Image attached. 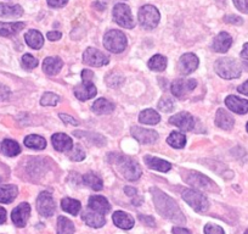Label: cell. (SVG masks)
Here are the masks:
<instances>
[{
	"mask_svg": "<svg viewBox=\"0 0 248 234\" xmlns=\"http://www.w3.org/2000/svg\"><path fill=\"white\" fill-rule=\"evenodd\" d=\"M246 130H247V132H248V122H247V126H246Z\"/></svg>",
	"mask_w": 248,
	"mask_h": 234,
	"instance_id": "cell-59",
	"label": "cell"
},
{
	"mask_svg": "<svg viewBox=\"0 0 248 234\" xmlns=\"http://www.w3.org/2000/svg\"><path fill=\"white\" fill-rule=\"evenodd\" d=\"M241 57L248 60V43H246V44L243 45V49L242 51H241Z\"/></svg>",
	"mask_w": 248,
	"mask_h": 234,
	"instance_id": "cell-57",
	"label": "cell"
},
{
	"mask_svg": "<svg viewBox=\"0 0 248 234\" xmlns=\"http://www.w3.org/2000/svg\"><path fill=\"white\" fill-rule=\"evenodd\" d=\"M132 135L141 144H152L158 139V133L154 130H146V128L134 126L130 130Z\"/></svg>",
	"mask_w": 248,
	"mask_h": 234,
	"instance_id": "cell-15",
	"label": "cell"
},
{
	"mask_svg": "<svg viewBox=\"0 0 248 234\" xmlns=\"http://www.w3.org/2000/svg\"><path fill=\"white\" fill-rule=\"evenodd\" d=\"M112 219H113V223L116 224L118 228L125 229V231L132 229L135 224L134 218H133L129 214H127V212L124 211L114 212L113 216H112Z\"/></svg>",
	"mask_w": 248,
	"mask_h": 234,
	"instance_id": "cell-22",
	"label": "cell"
},
{
	"mask_svg": "<svg viewBox=\"0 0 248 234\" xmlns=\"http://www.w3.org/2000/svg\"><path fill=\"white\" fill-rule=\"evenodd\" d=\"M224 22L230 23V25H242L243 20L240 17V16L226 15L225 17H224Z\"/></svg>",
	"mask_w": 248,
	"mask_h": 234,
	"instance_id": "cell-46",
	"label": "cell"
},
{
	"mask_svg": "<svg viewBox=\"0 0 248 234\" xmlns=\"http://www.w3.org/2000/svg\"><path fill=\"white\" fill-rule=\"evenodd\" d=\"M225 105L235 114L245 115L248 112V100L241 99L235 95H229L225 99Z\"/></svg>",
	"mask_w": 248,
	"mask_h": 234,
	"instance_id": "cell-18",
	"label": "cell"
},
{
	"mask_svg": "<svg viewBox=\"0 0 248 234\" xmlns=\"http://www.w3.org/2000/svg\"><path fill=\"white\" fill-rule=\"evenodd\" d=\"M26 43L30 48L34 50H39L44 45V37L42 33L37 30H30L25 35Z\"/></svg>",
	"mask_w": 248,
	"mask_h": 234,
	"instance_id": "cell-26",
	"label": "cell"
},
{
	"mask_svg": "<svg viewBox=\"0 0 248 234\" xmlns=\"http://www.w3.org/2000/svg\"><path fill=\"white\" fill-rule=\"evenodd\" d=\"M6 221V210L0 206V224L5 223Z\"/></svg>",
	"mask_w": 248,
	"mask_h": 234,
	"instance_id": "cell-56",
	"label": "cell"
},
{
	"mask_svg": "<svg viewBox=\"0 0 248 234\" xmlns=\"http://www.w3.org/2000/svg\"><path fill=\"white\" fill-rule=\"evenodd\" d=\"M60 101L59 95L54 94V93H45L40 99V104L43 106H56Z\"/></svg>",
	"mask_w": 248,
	"mask_h": 234,
	"instance_id": "cell-39",
	"label": "cell"
},
{
	"mask_svg": "<svg viewBox=\"0 0 248 234\" xmlns=\"http://www.w3.org/2000/svg\"><path fill=\"white\" fill-rule=\"evenodd\" d=\"M138 18H139V23L142 28L154 30L159 23L161 15H159V11L154 5H144L142 8H140Z\"/></svg>",
	"mask_w": 248,
	"mask_h": 234,
	"instance_id": "cell-5",
	"label": "cell"
},
{
	"mask_svg": "<svg viewBox=\"0 0 248 234\" xmlns=\"http://www.w3.org/2000/svg\"><path fill=\"white\" fill-rule=\"evenodd\" d=\"M51 143L55 149L60 152H67L73 148L72 138L65 133H56L51 137Z\"/></svg>",
	"mask_w": 248,
	"mask_h": 234,
	"instance_id": "cell-17",
	"label": "cell"
},
{
	"mask_svg": "<svg viewBox=\"0 0 248 234\" xmlns=\"http://www.w3.org/2000/svg\"><path fill=\"white\" fill-rule=\"evenodd\" d=\"M94 78V72L90 70H84L82 72V80L83 81H93Z\"/></svg>",
	"mask_w": 248,
	"mask_h": 234,
	"instance_id": "cell-54",
	"label": "cell"
},
{
	"mask_svg": "<svg viewBox=\"0 0 248 234\" xmlns=\"http://www.w3.org/2000/svg\"><path fill=\"white\" fill-rule=\"evenodd\" d=\"M97 89L93 81H83L80 84H78L75 88V95L79 100L84 101V100H89L96 95Z\"/></svg>",
	"mask_w": 248,
	"mask_h": 234,
	"instance_id": "cell-16",
	"label": "cell"
},
{
	"mask_svg": "<svg viewBox=\"0 0 248 234\" xmlns=\"http://www.w3.org/2000/svg\"><path fill=\"white\" fill-rule=\"evenodd\" d=\"M109 160L116 166L117 171L125 180L133 182V181L139 180L140 176H141V167H140L139 162L137 160L132 159V157L123 156V155H109Z\"/></svg>",
	"mask_w": 248,
	"mask_h": 234,
	"instance_id": "cell-2",
	"label": "cell"
},
{
	"mask_svg": "<svg viewBox=\"0 0 248 234\" xmlns=\"http://www.w3.org/2000/svg\"><path fill=\"white\" fill-rule=\"evenodd\" d=\"M61 207L63 211L67 212V214L70 215H73V216H77L80 212V210H82L80 201L72 199V198H63V199L61 200Z\"/></svg>",
	"mask_w": 248,
	"mask_h": 234,
	"instance_id": "cell-31",
	"label": "cell"
},
{
	"mask_svg": "<svg viewBox=\"0 0 248 234\" xmlns=\"http://www.w3.org/2000/svg\"><path fill=\"white\" fill-rule=\"evenodd\" d=\"M139 219L141 223L146 224L149 227H155V223H156L154 217L149 216V215H139Z\"/></svg>",
	"mask_w": 248,
	"mask_h": 234,
	"instance_id": "cell-49",
	"label": "cell"
},
{
	"mask_svg": "<svg viewBox=\"0 0 248 234\" xmlns=\"http://www.w3.org/2000/svg\"><path fill=\"white\" fill-rule=\"evenodd\" d=\"M114 110V104L109 100L105 99V98H100V99L95 100L94 105H93V111L97 115H107L111 114Z\"/></svg>",
	"mask_w": 248,
	"mask_h": 234,
	"instance_id": "cell-30",
	"label": "cell"
},
{
	"mask_svg": "<svg viewBox=\"0 0 248 234\" xmlns=\"http://www.w3.org/2000/svg\"><path fill=\"white\" fill-rule=\"evenodd\" d=\"M67 3L68 0H47V4L51 8H63Z\"/></svg>",
	"mask_w": 248,
	"mask_h": 234,
	"instance_id": "cell-51",
	"label": "cell"
},
{
	"mask_svg": "<svg viewBox=\"0 0 248 234\" xmlns=\"http://www.w3.org/2000/svg\"><path fill=\"white\" fill-rule=\"evenodd\" d=\"M83 182L88 187L92 188L93 190H101L104 188V182H102L101 177L94 173V172H88L87 174H84L83 176Z\"/></svg>",
	"mask_w": 248,
	"mask_h": 234,
	"instance_id": "cell-33",
	"label": "cell"
},
{
	"mask_svg": "<svg viewBox=\"0 0 248 234\" xmlns=\"http://www.w3.org/2000/svg\"><path fill=\"white\" fill-rule=\"evenodd\" d=\"M124 192L129 198H132V201L135 206H140V204L142 202V198L139 197L138 194V190L134 187H125L124 188Z\"/></svg>",
	"mask_w": 248,
	"mask_h": 234,
	"instance_id": "cell-43",
	"label": "cell"
},
{
	"mask_svg": "<svg viewBox=\"0 0 248 234\" xmlns=\"http://www.w3.org/2000/svg\"><path fill=\"white\" fill-rule=\"evenodd\" d=\"M174 106H175L174 100L169 97H163L158 102V110H161V111L163 112L173 111Z\"/></svg>",
	"mask_w": 248,
	"mask_h": 234,
	"instance_id": "cell-41",
	"label": "cell"
},
{
	"mask_svg": "<svg viewBox=\"0 0 248 234\" xmlns=\"http://www.w3.org/2000/svg\"><path fill=\"white\" fill-rule=\"evenodd\" d=\"M127 37L124 35V33L122 31L111 30L105 33L104 47L108 51L114 52V54H119V52L124 51V49L127 48Z\"/></svg>",
	"mask_w": 248,
	"mask_h": 234,
	"instance_id": "cell-4",
	"label": "cell"
},
{
	"mask_svg": "<svg viewBox=\"0 0 248 234\" xmlns=\"http://www.w3.org/2000/svg\"><path fill=\"white\" fill-rule=\"evenodd\" d=\"M231 44H232V38L228 32H220L213 40V48L214 51L217 52H226L230 49Z\"/></svg>",
	"mask_w": 248,
	"mask_h": 234,
	"instance_id": "cell-20",
	"label": "cell"
},
{
	"mask_svg": "<svg viewBox=\"0 0 248 234\" xmlns=\"http://www.w3.org/2000/svg\"><path fill=\"white\" fill-rule=\"evenodd\" d=\"M94 6H100V4H99V3H95V4H94ZM104 8H106V5L101 6V8H100V10H104Z\"/></svg>",
	"mask_w": 248,
	"mask_h": 234,
	"instance_id": "cell-58",
	"label": "cell"
},
{
	"mask_svg": "<svg viewBox=\"0 0 248 234\" xmlns=\"http://www.w3.org/2000/svg\"><path fill=\"white\" fill-rule=\"evenodd\" d=\"M37 210L43 217H51L56 212V202L49 192H42L37 198Z\"/></svg>",
	"mask_w": 248,
	"mask_h": 234,
	"instance_id": "cell-10",
	"label": "cell"
},
{
	"mask_svg": "<svg viewBox=\"0 0 248 234\" xmlns=\"http://www.w3.org/2000/svg\"><path fill=\"white\" fill-rule=\"evenodd\" d=\"M197 87V81L192 78H179L171 83V94L178 99H183Z\"/></svg>",
	"mask_w": 248,
	"mask_h": 234,
	"instance_id": "cell-9",
	"label": "cell"
},
{
	"mask_svg": "<svg viewBox=\"0 0 248 234\" xmlns=\"http://www.w3.org/2000/svg\"><path fill=\"white\" fill-rule=\"evenodd\" d=\"M237 90L241 93V94L247 95V97H248V81H246L243 84H241L240 87L237 88Z\"/></svg>",
	"mask_w": 248,
	"mask_h": 234,
	"instance_id": "cell-55",
	"label": "cell"
},
{
	"mask_svg": "<svg viewBox=\"0 0 248 234\" xmlns=\"http://www.w3.org/2000/svg\"><path fill=\"white\" fill-rule=\"evenodd\" d=\"M25 27V22L0 23V35H1V37H13V35L20 33Z\"/></svg>",
	"mask_w": 248,
	"mask_h": 234,
	"instance_id": "cell-27",
	"label": "cell"
},
{
	"mask_svg": "<svg viewBox=\"0 0 248 234\" xmlns=\"http://www.w3.org/2000/svg\"><path fill=\"white\" fill-rule=\"evenodd\" d=\"M149 68L152 71H156V72H162L167 68V65H168V61H167V57L163 56V55H154V56L150 59L149 61Z\"/></svg>",
	"mask_w": 248,
	"mask_h": 234,
	"instance_id": "cell-34",
	"label": "cell"
},
{
	"mask_svg": "<svg viewBox=\"0 0 248 234\" xmlns=\"http://www.w3.org/2000/svg\"><path fill=\"white\" fill-rule=\"evenodd\" d=\"M184 181H185L189 185H192V187L197 188V189L218 190L217 184L211 180V178L196 171L187 172L185 177H184Z\"/></svg>",
	"mask_w": 248,
	"mask_h": 234,
	"instance_id": "cell-7",
	"label": "cell"
},
{
	"mask_svg": "<svg viewBox=\"0 0 248 234\" xmlns=\"http://www.w3.org/2000/svg\"><path fill=\"white\" fill-rule=\"evenodd\" d=\"M62 66H63V61L60 57H46L43 63V70L46 75L55 76L61 71Z\"/></svg>",
	"mask_w": 248,
	"mask_h": 234,
	"instance_id": "cell-25",
	"label": "cell"
},
{
	"mask_svg": "<svg viewBox=\"0 0 248 234\" xmlns=\"http://www.w3.org/2000/svg\"><path fill=\"white\" fill-rule=\"evenodd\" d=\"M0 149H1V147H0Z\"/></svg>",
	"mask_w": 248,
	"mask_h": 234,
	"instance_id": "cell-61",
	"label": "cell"
},
{
	"mask_svg": "<svg viewBox=\"0 0 248 234\" xmlns=\"http://www.w3.org/2000/svg\"><path fill=\"white\" fill-rule=\"evenodd\" d=\"M11 92L6 85L0 83V100H8L10 98Z\"/></svg>",
	"mask_w": 248,
	"mask_h": 234,
	"instance_id": "cell-50",
	"label": "cell"
},
{
	"mask_svg": "<svg viewBox=\"0 0 248 234\" xmlns=\"http://www.w3.org/2000/svg\"><path fill=\"white\" fill-rule=\"evenodd\" d=\"M82 219L85 222V224H88L92 228H101L106 224V218H105L104 215L97 214L93 210L83 212Z\"/></svg>",
	"mask_w": 248,
	"mask_h": 234,
	"instance_id": "cell-21",
	"label": "cell"
},
{
	"mask_svg": "<svg viewBox=\"0 0 248 234\" xmlns=\"http://www.w3.org/2000/svg\"><path fill=\"white\" fill-rule=\"evenodd\" d=\"M72 161H82V160L85 159V151L83 149L82 145L77 144V145H73V148L71 149L70 155H68Z\"/></svg>",
	"mask_w": 248,
	"mask_h": 234,
	"instance_id": "cell-40",
	"label": "cell"
},
{
	"mask_svg": "<svg viewBox=\"0 0 248 234\" xmlns=\"http://www.w3.org/2000/svg\"><path fill=\"white\" fill-rule=\"evenodd\" d=\"M88 205H89L90 210L101 215H107L111 210V205H109L108 200L105 197H101V195H94V197L90 198Z\"/></svg>",
	"mask_w": 248,
	"mask_h": 234,
	"instance_id": "cell-19",
	"label": "cell"
},
{
	"mask_svg": "<svg viewBox=\"0 0 248 234\" xmlns=\"http://www.w3.org/2000/svg\"><path fill=\"white\" fill-rule=\"evenodd\" d=\"M245 234H248V229H247V231H246V232H245Z\"/></svg>",
	"mask_w": 248,
	"mask_h": 234,
	"instance_id": "cell-60",
	"label": "cell"
},
{
	"mask_svg": "<svg viewBox=\"0 0 248 234\" xmlns=\"http://www.w3.org/2000/svg\"><path fill=\"white\" fill-rule=\"evenodd\" d=\"M31 215V206L28 202H21L20 205L15 207L11 212V219H13L14 224L20 228L25 227L27 224L28 218Z\"/></svg>",
	"mask_w": 248,
	"mask_h": 234,
	"instance_id": "cell-14",
	"label": "cell"
},
{
	"mask_svg": "<svg viewBox=\"0 0 248 234\" xmlns=\"http://www.w3.org/2000/svg\"><path fill=\"white\" fill-rule=\"evenodd\" d=\"M23 15V9L20 5L0 3V17L16 18Z\"/></svg>",
	"mask_w": 248,
	"mask_h": 234,
	"instance_id": "cell-29",
	"label": "cell"
},
{
	"mask_svg": "<svg viewBox=\"0 0 248 234\" xmlns=\"http://www.w3.org/2000/svg\"><path fill=\"white\" fill-rule=\"evenodd\" d=\"M75 224L67 217L60 216L57 218V234H75Z\"/></svg>",
	"mask_w": 248,
	"mask_h": 234,
	"instance_id": "cell-37",
	"label": "cell"
},
{
	"mask_svg": "<svg viewBox=\"0 0 248 234\" xmlns=\"http://www.w3.org/2000/svg\"><path fill=\"white\" fill-rule=\"evenodd\" d=\"M169 122L173 126H175V127H178L179 130L185 131V132H190L195 127V118L192 117L191 114L185 111L174 115L169 120Z\"/></svg>",
	"mask_w": 248,
	"mask_h": 234,
	"instance_id": "cell-12",
	"label": "cell"
},
{
	"mask_svg": "<svg viewBox=\"0 0 248 234\" xmlns=\"http://www.w3.org/2000/svg\"><path fill=\"white\" fill-rule=\"evenodd\" d=\"M1 151L6 155V156H17L21 152V147L18 145L17 142L13 139H4L1 143Z\"/></svg>",
	"mask_w": 248,
	"mask_h": 234,
	"instance_id": "cell-35",
	"label": "cell"
},
{
	"mask_svg": "<svg viewBox=\"0 0 248 234\" xmlns=\"http://www.w3.org/2000/svg\"><path fill=\"white\" fill-rule=\"evenodd\" d=\"M216 125L221 130H231L235 125V120L226 110L219 109L216 115Z\"/></svg>",
	"mask_w": 248,
	"mask_h": 234,
	"instance_id": "cell-24",
	"label": "cell"
},
{
	"mask_svg": "<svg viewBox=\"0 0 248 234\" xmlns=\"http://www.w3.org/2000/svg\"><path fill=\"white\" fill-rule=\"evenodd\" d=\"M171 233L173 234H192L189 229L183 228V227H178V226L171 228Z\"/></svg>",
	"mask_w": 248,
	"mask_h": 234,
	"instance_id": "cell-53",
	"label": "cell"
},
{
	"mask_svg": "<svg viewBox=\"0 0 248 234\" xmlns=\"http://www.w3.org/2000/svg\"><path fill=\"white\" fill-rule=\"evenodd\" d=\"M181 197L196 212H206L208 210V199L202 193H200L199 190L185 189Z\"/></svg>",
	"mask_w": 248,
	"mask_h": 234,
	"instance_id": "cell-6",
	"label": "cell"
},
{
	"mask_svg": "<svg viewBox=\"0 0 248 234\" xmlns=\"http://www.w3.org/2000/svg\"><path fill=\"white\" fill-rule=\"evenodd\" d=\"M214 70L224 80H235L242 73L241 65L231 57H221L218 59L214 65Z\"/></svg>",
	"mask_w": 248,
	"mask_h": 234,
	"instance_id": "cell-3",
	"label": "cell"
},
{
	"mask_svg": "<svg viewBox=\"0 0 248 234\" xmlns=\"http://www.w3.org/2000/svg\"><path fill=\"white\" fill-rule=\"evenodd\" d=\"M18 189L16 185L8 184L0 187V202L1 204H10L17 198Z\"/></svg>",
	"mask_w": 248,
	"mask_h": 234,
	"instance_id": "cell-28",
	"label": "cell"
},
{
	"mask_svg": "<svg viewBox=\"0 0 248 234\" xmlns=\"http://www.w3.org/2000/svg\"><path fill=\"white\" fill-rule=\"evenodd\" d=\"M21 64L27 70H33L38 66V59H35L33 55L31 54H26L22 56V60H21Z\"/></svg>",
	"mask_w": 248,
	"mask_h": 234,
	"instance_id": "cell-42",
	"label": "cell"
},
{
	"mask_svg": "<svg viewBox=\"0 0 248 234\" xmlns=\"http://www.w3.org/2000/svg\"><path fill=\"white\" fill-rule=\"evenodd\" d=\"M167 143L175 149H181L186 144V137L180 132H171L167 138Z\"/></svg>",
	"mask_w": 248,
	"mask_h": 234,
	"instance_id": "cell-38",
	"label": "cell"
},
{
	"mask_svg": "<svg viewBox=\"0 0 248 234\" xmlns=\"http://www.w3.org/2000/svg\"><path fill=\"white\" fill-rule=\"evenodd\" d=\"M150 193L152 195L155 207H156L157 212L162 217H164V218H167L168 221L173 222L175 224L185 223V216H184L183 211L180 210L179 205L176 204L175 200L171 199L168 194L162 192L158 188H151Z\"/></svg>",
	"mask_w": 248,
	"mask_h": 234,
	"instance_id": "cell-1",
	"label": "cell"
},
{
	"mask_svg": "<svg viewBox=\"0 0 248 234\" xmlns=\"http://www.w3.org/2000/svg\"><path fill=\"white\" fill-rule=\"evenodd\" d=\"M25 145L30 148V149L43 150L46 148V140L43 137H40V135L31 134L25 138Z\"/></svg>",
	"mask_w": 248,
	"mask_h": 234,
	"instance_id": "cell-36",
	"label": "cell"
},
{
	"mask_svg": "<svg viewBox=\"0 0 248 234\" xmlns=\"http://www.w3.org/2000/svg\"><path fill=\"white\" fill-rule=\"evenodd\" d=\"M204 234H225V232H224V229L221 228L220 226H218V224H212V223H208L204 226V229H203Z\"/></svg>",
	"mask_w": 248,
	"mask_h": 234,
	"instance_id": "cell-45",
	"label": "cell"
},
{
	"mask_svg": "<svg viewBox=\"0 0 248 234\" xmlns=\"http://www.w3.org/2000/svg\"><path fill=\"white\" fill-rule=\"evenodd\" d=\"M123 82H124V78L122 77V76L114 75V73H112V75H109L108 77L106 78L107 85H108V87H111V88L121 87V85L123 84Z\"/></svg>",
	"mask_w": 248,
	"mask_h": 234,
	"instance_id": "cell-44",
	"label": "cell"
},
{
	"mask_svg": "<svg viewBox=\"0 0 248 234\" xmlns=\"http://www.w3.org/2000/svg\"><path fill=\"white\" fill-rule=\"evenodd\" d=\"M59 116H60V118H61V120L66 123V125H72V126H78V125H79V122H78V121L76 120L75 117L70 116V115L60 114Z\"/></svg>",
	"mask_w": 248,
	"mask_h": 234,
	"instance_id": "cell-48",
	"label": "cell"
},
{
	"mask_svg": "<svg viewBox=\"0 0 248 234\" xmlns=\"http://www.w3.org/2000/svg\"><path fill=\"white\" fill-rule=\"evenodd\" d=\"M83 61L93 67H102L109 63V57L95 48H88L83 54Z\"/></svg>",
	"mask_w": 248,
	"mask_h": 234,
	"instance_id": "cell-11",
	"label": "cell"
},
{
	"mask_svg": "<svg viewBox=\"0 0 248 234\" xmlns=\"http://www.w3.org/2000/svg\"><path fill=\"white\" fill-rule=\"evenodd\" d=\"M232 1L237 10H240L241 13L248 14V0H232Z\"/></svg>",
	"mask_w": 248,
	"mask_h": 234,
	"instance_id": "cell-47",
	"label": "cell"
},
{
	"mask_svg": "<svg viewBox=\"0 0 248 234\" xmlns=\"http://www.w3.org/2000/svg\"><path fill=\"white\" fill-rule=\"evenodd\" d=\"M139 121L144 125H157V123L161 121V116L157 111L152 109H146L142 112H140L139 115Z\"/></svg>",
	"mask_w": 248,
	"mask_h": 234,
	"instance_id": "cell-32",
	"label": "cell"
},
{
	"mask_svg": "<svg viewBox=\"0 0 248 234\" xmlns=\"http://www.w3.org/2000/svg\"><path fill=\"white\" fill-rule=\"evenodd\" d=\"M144 162L149 168L156 169L159 172H168L171 168V165L168 161L159 159V157L151 156V155H146L144 157Z\"/></svg>",
	"mask_w": 248,
	"mask_h": 234,
	"instance_id": "cell-23",
	"label": "cell"
},
{
	"mask_svg": "<svg viewBox=\"0 0 248 234\" xmlns=\"http://www.w3.org/2000/svg\"><path fill=\"white\" fill-rule=\"evenodd\" d=\"M113 18L121 27L132 30L135 26L134 17L132 15V10L127 4L119 3L113 8Z\"/></svg>",
	"mask_w": 248,
	"mask_h": 234,
	"instance_id": "cell-8",
	"label": "cell"
},
{
	"mask_svg": "<svg viewBox=\"0 0 248 234\" xmlns=\"http://www.w3.org/2000/svg\"><path fill=\"white\" fill-rule=\"evenodd\" d=\"M199 57L196 55L192 54V52H186L180 57V60L178 63L179 72L185 76L190 75L199 67Z\"/></svg>",
	"mask_w": 248,
	"mask_h": 234,
	"instance_id": "cell-13",
	"label": "cell"
},
{
	"mask_svg": "<svg viewBox=\"0 0 248 234\" xmlns=\"http://www.w3.org/2000/svg\"><path fill=\"white\" fill-rule=\"evenodd\" d=\"M46 37H47V39L51 40V42H55V40L61 39L62 34H61V32H57V31H50V32H47Z\"/></svg>",
	"mask_w": 248,
	"mask_h": 234,
	"instance_id": "cell-52",
	"label": "cell"
}]
</instances>
